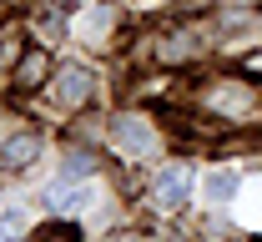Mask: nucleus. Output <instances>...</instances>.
I'll return each mask as SVG.
<instances>
[{
  "label": "nucleus",
  "instance_id": "f257e3e1",
  "mask_svg": "<svg viewBox=\"0 0 262 242\" xmlns=\"http://www.w3.org/2000/svg\"><path fill=\"white\" fill-rule=\"evenodd\" d=\"M111 141H116L126 157H136V162H141V157H157V146H162L146 116H116V121H111Z\"/></svg>",
  "mask_w": 262,
  "mask_h": 242
},
{
  "label": "nucleus",
  "instance_id": "39448f33",
  "mask_svg": "<svg viewBox=\"0 0 262 242\" xmlns=\"http://www.w3.org/2000/svg\"><path fill=\"white\" fill-rule=\"evenodd\" d=\"M35 151H40V137H31V131H20V137H10L5 146H0V157H5V167H31Z\"/></svg>",
  "mask_w": 262,
  "mask_h": 242
},
{
  "label": "nucleus",
  "instance_id": "9b49d317",
  "mask_svg": "<svg viewBox=\"0 0 262 242\" xmlns=\"http://www.w3.org/2000/svg\"><path fill=\"white\" fill-rule=\"evenodd\" d=\"M212 106H222V111H247V91H242V86H222V91H212Z\"/></svg>",
  "mask_w": 262,
  "mask_h": 242
},
{
  "label": "nucleus",
  "instance_id": "f8f14e48",
  "mask_svg": "<svg viewBox=\"0 0 262 242\" xmlns=\"http://www.w3.org/2000/svg\"><path fill=\"white\" fill-rule=\"evenodd\" d=\"M40 71H46V61H40V56H31V61L20 66V86H40Z\"/></svg>",
  "mask_w": 262,
  "mask_h": 242
},
{
  "label": "nucleus",
  "instance_id": "7ed1b4c3",
  "mask_svg": "<svg viewBox=\"0 0 262 242\" xmlns=\"http://www.w3.org/2000/svg\"><path fill=\"white\" fill-rule=\"evenodd\" d=\"M237 192H242V177L232 172V167H217V172L202 177V197H207V207H227V202H237Z\"/></svg>",
  "mask_w": 262,
  "mask_h": 242
},
{
  "label": "nucleus",
  "instance_id": "ddd939ff",
  "mask_svg": "<svg viewBox=\"0 0 262 242\" xmlns=\"http://www.w3.org/2000/svg\"><path fill=\"white\" fill-rule=\"evenodd\" d=\"M35 31H40V35H51V40H56V35H61V15H40V26H35Z\"/></svg>",
  "mask_w": 262,
  "mask_h": 242
},
{
  "label": "nucleus",
  "instance_id": "2eb2a0df",
  "mask_svg": "<svg viewBox=\"0 0 262 242\" xmlns=\"http://www.w3.org/2000/svg\"><path fill=\"white\" fill-rule=\"evenodd\" d=\"M252 71H262V56H252Z\"/></svg>",
  "mask_w": 262,
  "mask_h": 242
},
{
  "label": "nucleus",
  "instance_id": "4468645a",
  "mask_svg": "<svg viewBox=\"0 0 262 242\" xmlns=\"http://www.w3.org/2000/svg\"><path fill=\"white\" fill-rule=\"evenodd\" d=\"M46 242H76V232L71 227H56V232H46Z\"/></svg>",
  "mask_w": 262,
  "mask_h": 242
},
{
  "label": "nucleus",
  "instance_id": "0eeeda50",
  "mask_svg": "<svg viewBox=\"0 0 262 242\" xmlns=\"http://www.w3.org/2000/svg\"><path fill=\"white\" fill-rule=\"evenodd\" d=\"M91 177H96V167H91L86 157H66L61 172L51 177V187H81V182H91Z\"/></svg>",
  "mask_w": 262,
  "mask_h": 242
},
{
  "label": "nucleus",
  "instance_id": "1a4fd4ad",
  "mask_svg": "<svg viewBox=\"0 0 262 242\" xmlns=\"http://www.w3.org/2000/svg\"><path fill=\"white\" fill-rule=\"evenodd\" d=\"M76 35L91 46V40H106L111 35V10H86L81 20H76Z\"/></svg>",
  "mask_w": 262,
  "mask_h": 242
},
{
  "label": "nucleus",
  "instance_id": "f03ea898",
  "mask_svg": "<svg viewBox=\"0 0 262 242\" xmlns=\"http://www.w3.org/2000/svg\"><path fill=\"white\" fill-rule=\"evenodd\" d=\"M187 197H192V172H187V167H166V172L151 182V202L162 212L187 207Z\"/></svg>",
  "mask_w": 262,
  "mask_h": 242
},
{
  "label": "nucleus",
  "instance_id": "9d476101",
  "mask_svg": "<svg viewBox=\"0 0 262 242\" xmlns=\"http://www.w3.org/2000/svg\"><path fill=\"white\" fill-rule=\"evenodd\" d=\"M26 227H31L26 207H0V242H20V237H26Z\"/></svg>",
  "mask_w": 262,
  "mask_h": 242
},
{
  "label": "nucleus",
  "instance_id": "6e6552de",
  "mask_svg": "<svg viewBox=\"0 0 262 242\" xmlns=\"http://www.w3.org/2000/svg\"><path fill=\"white\" fill-rule=\"evenodd\" d=\"M86 197H91V182H81V187H46V202L56 212H76Z\"/></svg>",
  "mask_w": 262,
  "mask_h": 242
},
{
  "label": "nucleus",
  "instance_id": "423d86ee",
  "mask_svg": "<svg viewBox=\"0 0 262 242\" xmlns=\"http://www.w3.org/2000/svg\"><path fill=\"white\" fill-rule=\"evenodd\" d=\"M237 222L242 227H262V177L237 192Z\"/></svg>",
  "mask_w": 262,
  "mask_h": 242
},
{
  "label": "nucleus",
  "instance_id": "20e7f679",
  "mask_svg": "<svg viewBox=\"0 0 262 242\" xmlns=\"http://www.w3.org/2000/svg\"><path fill=\"white\" fill-rule=\"evenodd\" d=\"M91 91H96V76H91L86 66H66V71H61V81H56V96H61L66 106H81Z\"/></svg>",
  "mask_w": 262,
  "mask_h": 242
}]
</instances>
